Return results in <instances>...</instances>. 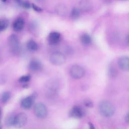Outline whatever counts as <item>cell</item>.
I'll return each mask as SVG.
<instances>
[{"label":"cell","mask_w":129,"mask_h":129,"mask_svg":"<svg viewBox=\"0 0 129 129\" xmlns=\"http://www.w3.org/2000/svg\"><path fill=\"white\" fill-rule=\"evenodd\" d=\"M99 110L102 115L108 117L114 114L115 109L111 102L109 101L104 100L99 103Z\"/></svg>","instance_id":"6da1fadb"},{"label":"cell","mask_w":129,"mask_h":129,"mask_svg":"<svg viewBox=\"0 0 129 129\" xmlns=\"http://www.w3.org/2000/svg\"><path fill=\"white\" fill-rule=\"evenodd\" d=\"M34 112L36 116L41 119L45 118L47 115V108L42 102H37L34 105Z\"/></svg>","instance_id":"7a4b0ae2"},{"label":"cell","mask_w":129,"mask_h":129,"mask_svg":"<svg viewBox=\"0 0 129 129\" xmlns=\"http://www.w3.org/2000/svg\"><path fill=\"white\" fill-rule=\"evenodd\" d=\"M50 62L55 66H60L66 61L65 56L60 52H54L51 54L49 57Z\"/></svg>","instance_id":"3957f363"},{"label":"cell","mask_w":129,"mask_h":129,"mask_svg":"<svg viewBox=\"0 0 129 129\" xmlns=\"http://www.w3.org/2000/svg\"><path fill=\"white\" fill-rule=\"evenodd\" d=\"M8 42L11 52L16 53L19 51L20 48V42L17 35L15 34L11 35L8 38Z\"/></svg>","instance_id":"277c9868"},{"label":"cell","mask_w":129,"mask_h":129,"mask_svg":"<svg viewBox=\"0 0 129 129\" xmlns=\"http://www.w3.org/2000/svg\"><path fill=\"white\" fill-rule=\"evenodd\" d=\"M27 121V116L24 112H20L15 116L14 126L17 128L22 127L25 125Z\"/></svg>","instance_id":"5b68a950"},{"label":"cell","mask_w":129,"mask_h":129,"mask_svg":"<svg viewBox=\"0 0 129 129\" xmlns=\"http://www.w3.org/2000/svg\"><path fill=\"white\" fill-rule=\"evenodd\" d=\"M70 74L73 78L79 79L84 76L85 71L84 69L80 66L74 65L70 69Z\"/></svg>","instance_id":"8992f818"},{"label":"cell","mask_w":129,"mask_h":129,"mask_svg":"<svg viewBox=\"0 0 129 129\" xmlns=\"http://www.w3.org/2000/svg\"><path fill=\"white\" fill-rule=\"evenodd\" d=\"M60 34L56 31L50 32L48 36V40L51 44H57L60 39Z\"/></svg>","instance_id":"52a82bcc"},{"label":"cell","mask_w":129,"mask_h":129,"mask_svg":"<svg viewBox=\"0 0 129 129\" xmlns=\"http://www.w3.org/2000/svg\"><path fill=\"white\" fill-rule=\"evenodd\" d=\"M70 113L71 116L73 118H80L83 115V111L80 107L75 106L72 108Z\"/></svg>","instance_id":"ba28073f"},{"label":"cell","mask_w":129,"mask_h":129,"mask_svg":"<svg viewBox=\"0 0 129 129\" xmlns=\"http://www.w3.org/2000/svg\"><path fill=\"white\" fill-rule=\"evenodd\" d=\"M118 66L123 71H127L129 69V59L127 56H123L119 58Z\"/></svg>","instance_id":"9c48e42d"},{"label":"cell","mask_w":129,"mask_h":129,"mask_svg":"<svg viewBox=\"0 0 129 129\" xmlns=\"http://www.w3.org/2000/svg\"><path fill=\"white\" fill-rule=\"evenodd\" d=\"M29 68L33 72H38L42 69V66L39 60L33 59L29 63Z\"/></svg>","instance_id":"30bf717a"},{"label":"cell","mask_w":129,"mask_h":129,"mask_svg":"<svg viewBox=\"0 0 129 129\" xmlns=\"http://www.w3.org/2000/svg\"><path fill=\"white\" fill-rule=\"evenodd\" d=\"M34 102V98L31 96H28L24 98L21 101V106L25 109H28L31 107Z\"/></svg>","instance_id":"8fae6325"},{"label":"cell","mask_w":129,"mask_h":129,"mask_svg":"<svg viewBox=\"0 0 129 129\" xmlns=\"http://www.w3.org/2000/svg\"><path fill=\"white\" fill-rule=\"evenodd\" d=\"M25 21L22 18H18L16 19L13 24V29L15 31H20L24 27Z\"/></svg>","instance_id":"7c38bea8"},{"label":"cell","mask_w":129,"mask_h":129,"mask_svg":"<svg viewBox=\"0 0 129 129\" xmlns=\"http://www.w3.org/2000/svg\"><path fill=\"white\" fill-rule=\"evenodd\" d=\"M92 8V3L88 1H81L79 3V9L81 11L87 12Z\"/></svg>","instance_id":"4fadbf2b"},{"label":"cell","mask_w":129,"mask_h":129,"mask_svg":"<svg viewBox=\"0 0 129 129\" xmlns=\"http://www.w3.org/2000/svg\"><path fill=\"white\" fill-rule=\"evenodd\" d=\"M56 13L60 16H64L68 12L67 8L63 4H58L55 7Z\"/></svg>","instance_id":"5bb4252c"},{"label":"cell","mask_w":129,"mask_h":129,"mask_svg":"<svg viewBox=\"0 0 129 129\" xmlns=\"http://www.w3.org/2000/svg\"><path fill=\"white\" fill-rule=\"evenodd\" d=\"M27 48L30 51H35L38 48L37 43L33 40H30L27 43Z\"/></svg>","instance_id":"9a60e30c"},{"label":"cell","mask_w":129,"mask_h":129,"mask_svg":"<svg viewBox=\"0 0 129 129\" xmlns=\"http://www.w3.org/2000/svg\"><path fill=\"white\" fill-rule=\"evenodd\" d=\"M80 40L82 44L84 45H89L91 43L92 39L91 36L87 33L83 34L80 37Z\"/></svg>","instance_id":"2e32d148"},{"label":"cell","mask_w":129,"mask_h":129,"mask_svg":"<svg viewBox=\"0 0 129 129\" xmlns=\"http://www.w3.org/2000/svg\"><path fill=\"white\" fill-rule=\"evenodd\" d=\"M15 116V115L10 114L6 117L5 120V124L6 126L10 127L11 126L14 125Z\"/></svg>","instance_id":"e0dca14e"},{"label":"cell","mask_w":129,"mask_h":129,"mask_svg":"<svg viewBox=\"0 0 129 129\" xmlns=\"http://www.w3.org/2000/svg\"><path fill=\"white\" fill-rule=\"evenodd\" d=\"M71 17L73 19H78L80 16V10L78 8H74L71 12Z\"/></svg>","instance_id":"ac0fdd59"},{"label":"cell","mask_w":129,"mask_h":129,"mask_svg":"<svg viewBox=\"0 0 129 129\" xmlns=\"http://www.w3.org/2000/svg\"><path fill=\"white\" fill-rule=\"evenodd\" d=\"M11 97V93L9 91L4 92L1 96V101L3 103L7 102Z\"/></svg>","instance_id":"d6986e66"},{"label":"cell","mask_w":129,"mask_h":129,"mask_svg":"<svg viewBox=\"0 0 129 129\" xmlns=\"http://www.w3.org/2000/svg\"><path fill=\"white\" fill-rule=\"evenodd\" d=\"M9 26V22L8 20L4 18L2 19L0 21V30L3 31L6 30Z\"/></svg>","instance_id":"ffe728a7"},{"label":"cell","mask_w":129,"mask_h":129,"mask_svg":"<svg viewBox=\"0 0 129 129\" xmlns=\"http://www.w3.org/2000/svg\"><path fill=\"white\" fill-rule=\"evenodd\" d=\"M30 78H31L29 75H24L19 78V81L21 83H26L29 82L30 80Z\"/></svg>","instance_id":"44dd1931"},{"label":"cell","mask_w":129,"mask_h":129,"mask_svg":"<svg viewBox=\"0 0 129 129\" xmlns=\"http://www.w3.org/2000/svg\"><path fill=\"white\" fill-rule=\"evenodd\" d=\"M109 75L111 77H114L116 76L117 74V72L115 70V69L113 67L111 66L109 69Z\"/></svg>","instance_id":"7402d4cb"},{"label":"cell","mask_w":129,"mask_h":129,"mask_svg":"<svg viewBox=\"0 0 129 129\" xmlns=\"http://www.w3.org/2000/svg\"><path fill=\"white\" fill-rule=\"evenodd\" d=\"M21 6L24 8V9H29L31 7V5L30 4L29 2H27V1H24V2H22L21 3Z\"/></svg>","instance_id":"603a6c76"},{"label":"cell","mask_w":129,"mask_h":129,"mask_svg":"<svg viewBox=\"0 0 129 129\" xmlns=\"http://www.w3.org/2000/svg\"><path fill=\"white\" fill-rule=\"evenodd\" d=\"M84 104L88 107H91L93 106V104L91 100H90L89 99L85 100L84 101Z\"/></svg>","instance_id":"cb8c5ba5"},{"label":"cell","mask_w":129,"mask_h":129,"mask_svg":"<svg viewBox=\"0 0 129 129\" xmlns=\"http://www.w3.org/2000/svg\"><path fill=\"white\" fill-rule=\"evenodd\" d=\"M32 8L35 11H36L37 12H41L42 11V9L40 8H39L34 5H32Z\"/></svg>","instance_id":"d4e9b609"},{"label":"cell","mask_w":129,"mask_h":129,"mask_svg":"<svg viewBox=\"0 0 129 129\" xmlns=\"http://www.w3.org/2000/svg\"><path fill=\"white\" fill-rule=\"evenodd\" d=\"M124 120L125 122H126L127 123L129 121V115H128V113H127L126 115L125 116V117H124Z\"/></svg>","instance_id":"484cf974"}]
</instances>
